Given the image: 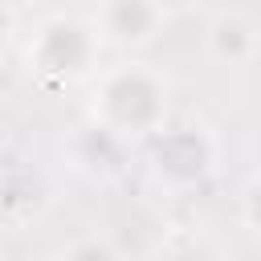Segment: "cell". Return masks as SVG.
Returning a JSON list of instances; mask_svg holds the SVG:
<instances>
[{"instance_id":"4","label":"cell","mask_w":261,"mask_h":261,"mask_svg":"<svg viewBox=\"0 0 261 261\" xmlns=\"http://www.w3.org/2000/svg\"><path fill=\"white\" fill-rule=\"evenodd\" d=\"M163 8L155 0H106V12H102V24L114 41L122 45H143L155 37V24H159Z\"/></svg>"},{"instance_id":"5","label":"cell","mask_w":261,"mask_h":261,"mask_svg":"<svg viewBox=\"0 0 261 261\" xmlns=\"http://www.w3.org/2000/svg\"><path fill=\"white\" fill-rule=\"evenodd\" d=\"M212 49H216V57L241 61V57L253 53V29L245 20H237V16H224V20L212 24Z\"/></svg>"},{"instance_id":"7","label":"cell","mask_w":261,"mask_h":261,"mask_svg":"<svg viewBox=\"0 0 261 261\" xmlns=\"http://www.w3.org/2000/svg\"><path fill=\"white\" fill-rule=\"evenodd\" d=\"M245 216H249V224L261 232V175L249 184V196H245Z\"/></svg>"},{"instance_id":"6","label":"cell","mask_w":261,"mask_h":261,"mask_svg":"<svg viewBox=\"0 0 261 261\" xmlns=\"http://www.w3.org/2000/svg\"><path fill=\"white\" fill-rule=\"evenodd\" d=\"M61 261H118V257H114V249L102 245V241H77Z\"/></svg>"},{"instance_id":"2","label":"cell","mask_w":261,"mask_h":261,"mask_svg":"<svg viewBox=\"0 0 261 261\" xmlns=\"http://www.w3.org/2000/svg\"><path fill=\"white\" fill-rule=\"evenodd\" d=\"M29 61L49 77H77L94 61V33L77 20H53L37 33Z\"/></svg>"},{"instance_id":"1","label":"cell","mask_w":261,"mask_h":261,"mask_svg":"<svg viewBox=\"0 0 261 261\" xmlns=\"http://www.w3.org/2000/svg\"><path fill=\"white\" fill-rule=\"evenodd\" d=\"M98 110H102V126L110 135H147L163 122L167 86L155 73L126 65V69H118L102 82Z\"/></svg>"},{"instance_id":"3","label":"cell","mask_w":261,"mask_h":261,"mask_svg":"<svg viewBox=\"0 0 261 261\" xmlns=\"http://www.w3.org/2000/svg\"><path fill=\"white\" fill-rule=\"evenodd\" d=\"M208 163H212V151H208L204 135H196V130H175V135L159 139V147H155V171L167 175L171 184L200 179L208 171Z\"/></svg>"}]
</instances>
